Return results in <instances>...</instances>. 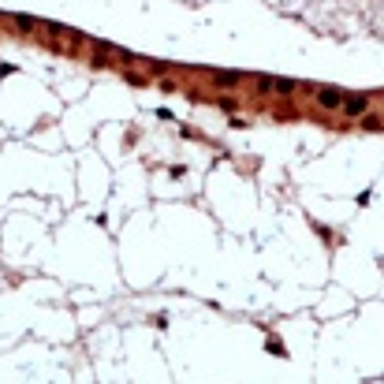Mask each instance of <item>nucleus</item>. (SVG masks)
<instances>
[{
  "label": "nucleus",
  "instance_id": "f257e3e1",
  "mask_svg": "<svg viewBox=\"0 0 384 384\" xmlns=\"http://www.w3.org/2000/svg\"><path fill=\"white\" fill-rule=\"evenodd\" d=\"M343 112H351V116H362L366 108H370V97L366 93H343Z\"/></svg>",
  "mask_w": 384,
  "mask_h": 384
},
{
  "label": "nucleus",
  "instance_id": "f03ea898",
  "mask_svg": "<svg viewBox=\"0 0 384 384\" xmlns=\"http://www.w3.org/2000/svg\"><path fill=\"white\" fill-rule=\"evenodd\" d=\"M317 105H325V108H340L343 105V93L340 90H332V86H317Z\"/></svg>",
  "mask_w": 384,
  "mask_h": 384
},
{
  "label": "nucleus",
  "instance_id": "20e7f679",
  "mask_svg": "<svg viewBox=\"0 0 384 384\" xmlns=\"http://www.w3.org/2000/svg\"><path fill=\"white\" fill-rule=\"evenodd\" d=\"M216 82H220V86H235V82H239V75H216Z\"/></svg>",
  "mask_w": 384,
  "mask_h": 384
},
{
  "label": "nucleus",
  "instance_id": "7ed1b4c3",
  "mask_svg": "<svg viewBox=\"0 0 384 384\" xmlns=\"http://www.w3.org/2000/svg\"><path fill=\"white\" fill-rule=\"evenodd\" d=\"M261 90H276V93H291L295 82L291 78H261Z\"/></svg>",
  "mask_w": 384,
  "mask_h": 384
}]
</instances>
